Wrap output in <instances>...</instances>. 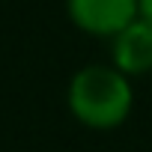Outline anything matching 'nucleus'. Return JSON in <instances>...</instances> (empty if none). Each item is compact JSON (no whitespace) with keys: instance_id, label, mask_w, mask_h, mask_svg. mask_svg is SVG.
Wrapping results in <instances>:
<instances>
[{"instance_id":"nucleus-2","label":"nucleus","mask_w":152,"mask_h":152,"mask_svg":"<svg viewBox=\"0 0 152 152\" xmlns=\"http://www.w3.org/2000/svg\"><path fill=\"white\" fill-rule=\"evenodd\" d=\"M66 6L69 18L93 36H116L140 15L137 0H66Z\"/></svg>"},{"instance_id":"nucleus-3","label":"nucleus","mask_w":152,"mask_h":152,"mask_svg":"<svg viewBox=\"0 0 152 152\" xmlns=\"http://www.w3.org/2000/svg\"><path fill=\"white\" fill-rule=\"evenodd\" d=\"M113 66L125 75L152 72V21L137 15L113 36Z\"/></svg>"},{"instance_id":"nucleus-1","label":"nucleus","mask_w":152,"mask_h":152,"mask_svg":"<svg viewBox=\"0 0 152 152\" xmlns=\"http://www.w3.org/2000/svg\"><path fill=\"white\" fill-rule=\"evenodd\" d=\"M128 75L116 66H84L69 84V107L90 128H116L131 110Z\"/></svg>"},{"instance_id":"nucleus-4","label":"nucleus","mask_w":152,"mask_h":152,"mask_svg":"<svg viewBox=\"0 0 152 152\" xmlns=\"http://www.w3.org/2000/svg\"><path fill=\"white\" fill-rule=\"evenodd\" d=\"M137 9H140V18L152 21V0H137Z\"/></svg>"}]
</instances>
